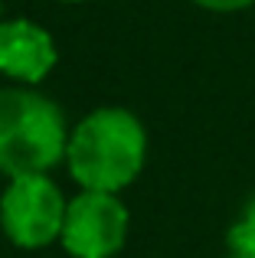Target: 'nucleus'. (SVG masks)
<instances>
[{
  "label": "nucleus",
  "instance_id": "423d86ee",
  "mask_svg": "<svg viewBox=\"0 0 255 258\" xmlns=\"http://www.w3.org/2000/svg\"><path fill=\"white\" fill-rule=\"evenodd\" d=\"M226 242H229V252H232V255L255 258V196L245 203L242 216L232 222V229H229V235H226Z\"/></svg>",
  "mask_w": 255,
  "mask_h": 258
},
{
  "label": "nucleus",
  "instance_id": "1a4fd4ad",
  "mask_svg": "<svg viewBox=\"0 0 255 258\" xmlns=\"http://www.w3.org/2000/svg\"><path fill=\"white\" fill-rule=\"evenodd\" d=\"M69 4H79V0H69Z\"/></svg>",
  "mask_w": 255,
  "mask_h": 258
},
{
  "label": "nucleus",
  "instance_id": "f257e3e1",
  "mask_svg": "<svg viewBox=\"0 0 255 258\" xmlns=\"http://www.w3.org/2000/svg\"><path fill=\"white\" fill-rule=\"evenodd\" d=\"M147 134L144 124L124 108H98L79 121L69 134L66 160L82 189L118 193L144 167Z\"/></svg>",
  "mask_w": 255,
  "mask_h": 258
},
{
  "label": "nucleus",
  "instance_id": "6e6552de",
  "mask_svg": "<svg viewBox=\"0 0 255 258\" xmlns=\"http://www.w3.org/2000/svg\"><path fill=\"white\" fill-rule=\"evenodd\" d=\"M229 258H245V255H229Z\"/></svg>",
  "mask_w": 255,
  "mask_h": 258
},
{
  "label": "nucleus",
  "instance_id": "20e7f679",
  "mask_svg": "<svg viewBox=\"0 0 255 258\" xmlns=\"http://www.w3.org/2000/svg\"><path fill=\"white\" fill-rule=\"evenodd\" d=\"M128 209L115 193H79L66 209L62 245L76 258H111L124 245Z\"/></svg>",
  "mask_w": 255,
  "mask_h": 258
},
{
  "label": "nucleus",
  "instance_id": "7ed1b4c3",
  "mask_svg": "<svg viewBox=\"0 0 255 258\" xmlns=\"http://www.w3.org/2000/svg\"><path fill=\"white\" fill-rule=\"evenodd\" d=\"M66 209L59 186L46 173L39 176H17L0 196V226L7 239L20 248H43L62 239Z\"/></svg>",
  "mask_w": 255,
  "mask_h": 258
},
{
  "label": "nucleus",
  "instance_id": "f03ea898",
  "mask_svg": "<svg viewBox=\"0 0 255 258\" xmlns=\"http://www.w3.org/2000/svg\"><path fill=\"white\" fill-rule=\"evenodd\" d=\"M69 147L59 105L30 88H0V173L39 176L59 164Z\"/></svg>",
  "mask_w": 255,
  "mask_h": 258
},
{
  "label": "nucleus",
  "instance_id": "0eeeda50",
  "mask_svg": "<svg viewBox=\"0 0 255 258\" xmlns=\"http://www.w3.org/2000/svg\"><path fill=\"white\" fill-rule=\"evenodd\" d=\"M193 4L213 13H236V10H245V7H255V0H193Z\"/></svg>",
  "mask_w": 255,
  "mask_h": 258
},
{
  "label": "nucleus",
  "instance_id": "39448f33",
  "mask_svg": "<svg viewBox=\"0 0 255 258\" xmlns=\"http://www.w3.org/2000/svg\"><path fill=\"white\" fill-rule=\"evenodd\" d=\"M56 66L52 36L33 20H4L0 23V72L20 82H39Z\"/></svg>",
  "mask_w": 255,
  "mask_h": 258
}]
</instances>
